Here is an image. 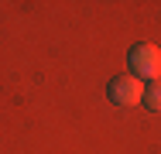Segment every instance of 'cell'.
I'll return each mask as SVG.
<instances>
[{"mask_svg":"<svg viewBox=\"0 0 161 154\" xmlns=\"http://www.w3.org/2000/svg\"><path fill=\"white\" fill-rule=\"evenodd\" d=\"M151 113H161V79H154L151 86H144V99H141Z\"/></svg>","mask_w":161,"mask_h":154,"instance_id":"cell-3","label":"cell"},{"mask_svg":"<svg viewBox=\"0 0 161 154\" xmlns=\"http://www.w3.org/2000/svg\"><path fill=\"white\" fill-rule=\"evenodd\" d=\"M106 96L117 106H137L144 99V82L137 75H113L110 86H106Z\"/></svg>","mask_w":161,"mask_h":154,"instance_id":"cell-2","label":"cell"},{"mask_svg":"<svg viewBox=\"0 0 161 154\" xmlns=\"http://www.w3.org/2000/svg\"><path fill=\"white\" fill-rule=\"evenodd\" d=\"M127 62H130V75H137L141 82H144V79H147V82L161 79V48L158 45H147V41H144V45H134Z\"/></svg>","mask_w":161,"mask_h":154,"instance_id":"cell-1","label":"cell"}]
</instances>
